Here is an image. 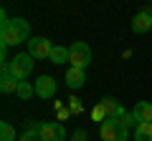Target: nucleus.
<instances>
[{
	"mask_svg": "<svg viewBox=\"0 0 152 141\" xmlns=\"http://www.w3.org/2000/svg\"><path fill=\"white\" fill-rule=\"evenodd\" d=\"M31 40V25L23 18H10L5 25H0V43L3 45H20Z\"/></svg>",
	"mask_w": 152,
	"mask_h": 141,
	"instance_id": "f257e3e1",
	"label": "nucleus"
},
{
	"mask_svg": "<svg viewBox=\"0 0 152 141\" xmlns=\"http://www.w3.org/2000/svg\"><path fill=\"white\" fill-rule=\"evenodd\" d=\"M99 136H102V141H127L129 139V129L119 119H107L99 126Z\"/></svg>",
	"mask_w": 152,
	"mask_h": 141,
	"instance_id": "f03ea898",
	"label": "nucleus"
},
{
	"mask_svg": "<svg viewBox=\"0 0 152 141\" xmlns=\"http://www.w3.org/2000/svg\"><path fill=\"white\" fill-rule=\"evenodd\" d=\"M33 73V58L28 53H18L15 58H10V76L18 81H26Z\"/></svg>",
	"mask_w": 152,
	"mask_h": 141,
	"instance_id": "7ed1b4c3",
	"label": "nucleus"
},
{
	"mask_svg": "<svg viewBox=\"0 0 152 141\" xmlns=\"http://www.w3.org/2000/svg\"><path fill=\"white\" fill-rule=\"evenodd\" d=\"M71 58H69V63H71V68H86L89 63H91V48H89V43H81V40H76L74 45H71Z\"/></svg>",
	"mask_w": 152,
	"mask_h": 141,
	"instance_id": "20e7f679",
	"label": "nucleus"
},
{
	"mask_svg": "<svg viewBox=\"0 0 152 141\" xmlns=\"http://www.w3.org/2000/svg\"><path fill=\"white\" fill-rule=\"evenodd\" d=\"M41 141H66V129L58 121H43L41 129H38Z\"/></svg>",
	"mask_w": 152,
	"mask_h": 141,
	"instance_id": "39448f33",
	"label": "nucleus"
},
{
	"mask_svg": "<svg viewBox=\"0 0 152 141\" xmlns=\"http://www.w3.org/2000/svg\"><path fill=\"white\" fill-rule=\"evenodd\" d=\"M51 48H53V45H51V40H48V38H41V35L28 40V55H31L33 60L48 58V55H51Z\"/></svg>",
	"mask_w": 152,
	"mask_h": 141,
	"instance_id": "423d86ee",
	"label": "nucleus"
},
{
	"mask_svg": "<svg viewBox=\"0 0 152 141\" xmlns=\"http://www.w3.org/2000/svg\"><path fill=\"white\" fill-rule=\"evenodd\" d=\"M33 86H36V96H38V98H53L56 91H58L56 78H51V76H38Z\"/></svg>",
	"mask_w": 152,
	"mask_h": 141,
	"instance_id": "0eeeda50",
	"label": "nucleus"
},
{
	"mask_svg": "<svg viewBox=\"0 0 152 141\" xmlns=\"http://www.w3.org/2000/svg\"><path fill=\"white\" fill-rule=\"evenodd\" d=\"M132 30L134 33L152 30V8H145V10H140L134 18H132Z\"/></svg>",
	"mask_w": 152,
	"mask_h": 141,
	"instance_id": "6e6552de",
	"label": "nucleus"
},
{
	"mask_svg": "<svg viewBox=\"0 0 152 141\" xmlns=\"http://www.w3.org/2000/svg\"><path fill=\"white\" fill-rule=\"evenodd\" d=\"M102 106H104V111H107L109 119H119V121H122V119H124V114H127L124 106H122L117 98H112V96H104V98H102Z\"/></svg>",
	"mask_w": 152,
	"mask_h": 141,
	"instance_id": "1a4fd4ad",
	"label": "nucleus"
},
{
	"mask_svg": "<svg viewBox=\"0 0 152 141\" xmlns=\"http://www.w3.org/2000/svg\"><path fill=\"white\" fill-rule=\"evenodd\" d=\"M132 116L140 124H152V103L150 101H137L134 109H132Z\"/></svg>",
	"mask_w": 152,
	"mask_h": 141,
	"instance_id": "9d476101",
	"label": "nucleus"
},
{
	"mask_svg": "<svg viewBox=\"0 0 152 141\" xmlns=\"http://www.w3.org/2000/svg\"><path fill=\"white\" fill-rule=\"evenodd\" d=\"M64 81H66V86H69L71 91H76V88H81L84 83H86V73H84L81 68H69Z\"/></svg>",
	"mask_w": 152,
	"mask_h": 141,
	"instance_id": "9b49d317",
	"label": "nucleus"
},
{
	"mask_svg": "<svg viewBox=\"0 0 152 141\" xmlns=\"http://www.w3.org/2000/svg\"><path fill=\"white\" fill-rule=\"evenodd\" d=\"M69 58H71V50H69V48H64V45H53V48H51L48 60H51L53 65H64Z\"/></svg>",
	"mask_w": 152,
	"mask_h": 141,
	"instance_id": "f8f14e48",
	"label": "nucleus"
},
{
	"mask_svg": "<svg viewBox=\"0 0 152 141\" xmlns=\"http://www.w3.org/2000/svg\"><path fill=\"white\" fill-rule=\"evenodd\" d=\"M18 86H20L18 78H13L10 73H0V91L3 93H18Z\"/></svg>",
	"mask_w": 152,
	"mask_h": 141,
	"instance_id": "ddd939ff",
	"label": "nucleus"
},
{
	"mask_svg": "<svg viewBox=\"0 0 152 141\" xmlns=\"http://www.w3.org/2000/svg\"><path fill=\"white\" fill-rule=\"evenodd\" d=\"M134 141H152V124H137Z\"/></svg>",
	"mask_w": 152,
	"mask_h": 141,
	"instance_id": "4468645a",
	"label": "nucleus"
},
{
	"mask_svg": "<svg viewBox=\"0 0 152 141\" xmlns=\"http://www.w3.org/2000/svg\"><path fill=\"white\" fill-rule=\"evenodd\" d=\"M15 96L23 98V101H28V98L36 96V86H33V83H28V81H20V86H18V93H15Z\"/></svg>",
	"mask_w": 152,
	"mask_h": 141,
	"instance_id": "2eb2a0df",
	"label": "nucleus"
},
{
	"mask_svg": "<svg viewBox=\"0 0 152 141\" xmlns=\"http://www.w3.org/2000/svg\"><path fill=\"white\" fill-rule=\"evenodd\" d=\"M0 141H15V129H13L8 121L0 124Z\"/></svg>",
	"mask_w": 152,
	"mask_h": 141,
	"instance_id": "dca6fc26",
	"label": "nucleus"
},
{
	"mask_svg": "<svg viewBox=\"0 0 152 141\" xmlns=\"http://www.w3.org/2000/svg\"><path fill=\"white\" fill-rule=\"evenodd\" d=\"M91 119H94V121H99V124H104V121L109 119V116H107V111H104V106H102V103H96V106H94V109H91Z\"/></svg>",
	"mask_w": 152,
	"mask_h": 141,
	"instance_id": "f3484780",
	"label": "nucleus"
},
{
	"mask_svg": "<svg viewBox=\"0 0 152 141\" xmlns=\"http://www.w3.org/2000/svg\"><path fill=\"white\" fill-rule=\"evenodd\" d=\"M122 124H124L127 129H132V126H134V129H137V119H134V116H132V111H129V114H124V119H122Z\"/></svg>",
	"mask_w": 152,
	"mask_h": 141,
	"instance_id": "a211bd4d",
	"label": "nucleus"
},
{
	"mask_svg": "<svg viewBox=\"0 0 152 141\" xmlns=\"http://www.w3.org/2000/svg\"><path fill=\"white\" fill-rule=\"evenodd\" d=\"M69 109H71V111H76V114H79V111H81L84 106H81V101H79V98H76V96H71V98H69Z\"/></svg>",
	"mask_w": 152,
	"mask_h": 141,
	"instance_id": "6ab92c4d",
	"label": "nucleus"
},
{
	"mask_svg": "<svg viewBox=\"0 0 152 141\" xmlns=\"http://www.w3.org/2000/svg\"><path fill=\"white\" fill-rule=\"evenodd\" d=\"M18 141H41V136H38V134H31V131H23Z\"/></svg>",
	"mask_w": 152,
	"mask_h": 141,
	"instance_id": "aec40b11",
	"label": "nucleus"
},
{
	"mask_svg": "<svg viewBox=\"0 0 152 141\" xmlns=\"http://www.w3.org/2000/svg\"><path fill=\"white\" fill-rule=\"evenodd\" d=\"M84 139H86V134H84V131H76V134H74V141H84Z\"/></svg>",
	"mask_w": 152,
	"mask_h": 141,
	"instance_id": "412c9836",
	"label": "nucleus"
}]
</instances>
